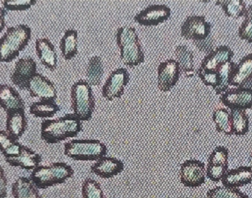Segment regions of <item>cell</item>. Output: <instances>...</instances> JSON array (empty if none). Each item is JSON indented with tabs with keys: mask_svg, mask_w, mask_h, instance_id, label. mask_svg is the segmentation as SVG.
Listing matches in <instances>:
<instances>
[{
	"mask_svg": "<svg viewBox=\"0 0 252 198\" xmlns=\"http://www.w3.org/2000/svg\"><path fill=\"white\" fill-rule=\"evenodd\" d=\"M82 129V121L73 114H66L56 119L44 120L41 124V139L49 145L58 144L77 137Z\"/></svg>",
	"mask_w": 252,
	"mask_h": 198,
	"instance_id": "cell-1",
	"label": "cell"
},
{
	"mask_svg": "<svg viewBox=\"0 0 252 198\" xmlns=\"http://www.w3.org/2000/svg\"><path fill=\"white\" fill-rule=\"evenodd\" d=\"M32 30L28 25L10 26L0 38V63H11L29 44Z\"/></svg>",
	"mask_w": 252,
	"mask_h": 198,
	"instance_id": "cell-2",
	"label": "cell"
},
{
	"mask_svg": "<svg viewBox=\"0 0 252 198\" xmlns=\"http://www.w3.org/2000/svg\"><path fill=\"white\" fill-rule=\"evenodd\" d=\"M116 41L123 63L127 67L139 66L145 62L139 35L134 27L121 26L116 33Z\"/></svg>",
	"mask_w": 252,
	"mask_h": 198,
	"instance_id": "cell-3",
	"label": "cell"
},
{
	"mask_svg": "<svg viewBox=\"0 0 252 198\" xmlns=\"http://www.w3.org/2000/svg\"><path fill=\"white\" fill-rule=\"evenodd\" d=\"M75 171L64 162H53L49 165H39L31 173V178L38 190H46L63 184L73 176Z\"/></svg>",
	"mask_w": 252,
	"mask_h": 198,
	"instance_id": "cell-4",
	"label": "cell"
},
{
	"mask_svg": "<svg viewBox=\"0 0 252 198\" xmlns=\"http://www.w3.org/2000/svg\"><path fill=\"white\" fill-rule=\"evenodd\" d=\"M63 153L73 160L96 162L107 155L108 148L98 140L73 139L65 143Z\"/></svg>",
	"mask_w": 252,
	"mask_h": 198,
	"instance_id": "cell-5",
	"label": "cell"
},
{
	"mask_svg": "<svg viewBox=\"0 0 252 198\" xmlns=\"http://www.w3.org/2000/svg\"><path fill=\"white\" fill-rule=\"evenodd\" d=\"M70 97L72 114L82 122L90 121L96 105L92 87L84 79H80L72 85Z\"/></svg>",
	"mask_w": 252,
	"mask_h": 198,
	"instance_id": "cell-6",
	"label": "cell"
},
{
	"mask_svg": "<svg viewBox=\"0 0 252 198\" xmlns=\"http://www.w3.org/2000/svg\"><path fill=\"white\" fill-rule=\"evenodd\" d=\"M212 25L204 16H189L181 26V36L192 42L202 41L212 35Z\"/></svg>",
	"mask_w": 252,
	"mask_h": 198,
	"instance_id": "cell-7",
	"label": "cell"
},
{
	"mask_svg": "<svg viewBox=\"0 0 252 198\" xmlns=\"http://www.w3.org/2000/svg\"><path fill=\"white\" fill-rule=\"evenodd\" d=\"M181 183L189 188L201 187L206 181V165L197 159H189L181 165Z\"/></svg>",
	"mask_w": 252,
	"mask_h": 198,
	"instance_id": "cell-8",
	"label": "cell"
},
{
	"mask_svg": "<svg viewBox=\"0 0 252 198\" xmlns=\"http://www.w3.org/2000/svg\"><path fill=\"white\" fill-rule=\"evenodd\" d=\"M130 81L127 69L119 68L109 75L102 88V96L108 101L121 99L125 92L126 87Z\"/></svg>",
	"mask_w": 252,
	"mask_h": 198,
	"instance_id": "cell-9",
	"label": "cell"
},
{
	"mask_svg": "<svg viewBox=\"0 0 252 198\" xmlns=\"http://www.w3.org/2000/svg\"><path fill=\"white\" fill-rule=\"evenodd\" d=\"M171 16V9L166 4H151L136 13L133 21L141 26H158Z\"/></svg>",
	"mask_w": 252,
	"mask_h": 198,
	"instance_id": "cell-10",
	"label": "cell"
},
{
	"mask_svg": "<svg viewBox=\"0 0 252 198\" xmlns=\"http://www.w3.org/2000/svg\"><path fill=\"white\" fill-rule=\"evenodd\" d=\"M157 86L161 93L170 92L179 82L181 71L175 59L161 62L157 72Z\"/></svg>",
	"mask_w": 252,
	"mask_h": 198,
	"instance_id": "cell-11",
	"label": "cell"
},
{
	"mask_svg": "<svg viewBox=\"0 0 252 198\" xmlns=\"http://www.w3.org/2000/svg\"><path fill=\"white\" fill-rule=\"evenodd\" d=\"M220 101L229 109L242 110L252 108V89L248 88H229L220 95Z\"/></svg>",
	"mask_w": 252,
	"mask_h": 198,
	"instance_id": "cell-12",
	"label": "cell"
},
{
	"mask_svg": "<svg viewBox=\"0 0 252 198\" xmlns=\"http://www.w3.org/2000/svg\"><path fill=\"white\" fill-rule=\"evenodd\" d=\"M37 73V64L31 57L20 58L15 64L14 70L10 75V80L15 86L26 91L30 79Z\"/></svg>",
	"mask_w": 252,
	"mask_h": 198,
	"instance_id": "cell-13",
	"label": "cell"
},
{
	"mask_svg": "<svg viewBox=\"0 0 252 198\" xmlns=\"http://www.w3.org/2000/svg\"><path fill=\"white\" fill-rule=\"evenodd\" d=\"M26 91L32 98L50 99L56 100L58 98L57 90L54 84L46 76L39 73L35 74L30 79Z\"/></svg>",
	"mask_w": 252,
	"mask_h": 198,
	"instance_id": "cell-14",
	"label": "cell"
},
{
	"mask_svg": "<svg viewBox=\"0 0 252 198\" xmlns=\"http://www.w3.org/2000/svg\"><path fill=\"white\" fill-rule=\"evenodd\" d=\"M233 57V51L229 47L219 46L204 57L198 69L203 72L216 73L220 66L232 61Z\"/></svg>",
	"mask_w": 252,
	"mask_h": 198,
	"instance_id": "cell-15",
	"label": "cell"
},
{
	"mask_svg": "<svg viewBox=\"0 0 252 198\" xmlns=\"http://www.w3.org/2000/svg\"><path fill=\"white\" fill-rule=\"evenodd\" d=\"M124 162L112 156H103L91 166V172L100 178L109 179L122 173L124 171Z\"/></svg>",
	"mask_w": 252,
	"mask_h": 198,
	"instance_id": "cell-16",
	"label": "cell"
},
{
	"mask_svg": "<svg viewBox=\"0 0 252 198\" xmlns=\"http://www.w3.org/2000/svg\"><path fill=\"white\" fill-rule=\"evenodd\" d=\"M35 52L41 64L51 72L58 66V55L53 43L47 38H38L35 41Z\"/></svg>",
	"mask_w": 252,
	"mask_h": 198,
	"instance_id": "cell-17",
	"label": "cell"
},
{
	"mask_svg": "<svg viewBox=\"0 0 252 198\" xmlns=\"http://www.w3.org/2000/svg\"><path fill=\"white\" fill-rule=\"evenodd\" d=\"M0 107L6 112L25 110V104L19 93L7 84L0 85Z\"/></svg>",
	"mask_w": 252,
	"mask_h": 198,
	"instance_id": "cell-18",
	"label": "cell"
},
{
	"mask_svg": "<svg viewBox=\"0 0 252 198\" xmlns=\"http://www.w3.org/2000/svg\"><path fill=\"white\" fill-rule=\"evenodd\" d=\"M5 162L10 166L21 168L26 171H33L39 166L42 162V157L39 153L30 148L28 146H22L21 153L19 156L10 159H6Z\"/></svg>",
	"mask_w": 252,
	"mask_h": 198,
	"instance_id": "cell-19",
	"label": "cell"
},
{
	"mask_svg": "<svg viewBox=\"0 0 252 198\" xmlns=\"http://www.w3.org/2000/svg\"><path fill=\"white\" fill-rule=\"evenodd\" d=\"M221 181L223 186L229 188L239 189L248 185L252 182L251 167L241 166L228 170Z\"/></svg>",
	"mask_w": 252,
	"mask_h": 198,
	"instance_id": "cell-20",
	"label": "cell"
},
{
	"mask_svg": "<svg viewBox=\"0 0 252 198\" xmlns=\"http://www.w3.org/2000/svg\"><path fill=\"white\" fill-rule=\"evenodd\" d=\"M252 78V53L243 57L235 69L231 76L230 86L244 88Z\"/></svg>",
	"mask_w": 252,
	"mask_h": 198,
	"instance_id": "cell-21",
	"label": "cell"
},
{
	"mask_svg": "<svg viewBox=\"0 0 252 198\" xmlns=\"http://www.w3.org/2000/svg\"><path fill=\"white\" fill-rule=\"evenodd\" d=\"M6 114V131L18 141L25 134L28 127V120L25 115V111H13Z\"/></svg>",
	"mask_w": 252,
	"mask_h": 198,
	"instance_id": "cell-22",
	"label": "cell"
},
{
	"mask_svg": "<svg viewBox=\"0 0 252 198\" xmlns=\"http://www.w3.org/2000/svg\"><path fill=\"white\" fill-rule=\"evenodd\" d=\"M176 61L179 65L181 74L187 78H192L195 74L194 54L187 46L181 44L176 47L174 51Z\"/></svg>",
	"mask_w": 252,
	"mask_h": 198,
	"instance_id": "cell-23",
	"label": "cell"
},
{
	"mask_svg": "<svg viewBox=\"0 0 252 198\" xmlns=\"http://www.w3.org/2000/svg\"><path fill=\"white\" fill-rule=\"evenodd\" d=\"M60 50L65 60H71L78 54V33L74 29H66L60 41Z\"/></svg>",
	"mask_w": 252,
	"mask_h": 198,
	"instance_id": "cell-24",
	"label": "cell"
},
{
	"mask_svg": "<svg viewBox=\"0 0 252 198\" xmlns=\"http://www.w3.org/2000/svg\"><path fill=\"white\" fill-rule=\"evenodd\" d=\"M11 193L14 198H42L31 178L26 177H20L12 184Z\"/></svg>",
	"mask_w": 252,
	"mask_h": 198,
	"instance_id": "cell-25",
	"label": "cell"
},
{
	"mask_svg": "<svg viewBox=\"0 0 252 198\" xmlns=\"http://www.w3.org/2000/svg\"><path fill=\"white\" fill-rule=\"evenodd\" d=\"M104 74L103 62L100 56H93L86 69V82L91 87L100 86Z\"/></svg>",
	"mask_w": 252,
	"mask_h": 198,
	"instance_id": "cell-26",
	"label": "cell"
},
{
	"mask_svg": "<svg viewBox=\"0 0 252 198\" xmlns=\"http://www.w3.org/2000/svg\"><path fill=\"white\" fill-rule=\"evenodd\" d=\"M60 106L56 100L50 99H41L33 102L30 106L29 112L31 115L35 118H52L60 111Z\"/></svg>",
	"mask_w": 252,
	"mask_h": 198,
	"instance_id": "cell-27",
	"label": "cell"
},
{
	"mask_svg": "<svg viewBox=\"0 0 252 198\" xmlns=\"http://www.w3.org/2000/svg\"><path fill=\"white\" fill-rule=\"evenodd\" d=\"M22 146L4 130H0V152L4 159L16 157L21 153Z\"/></svg>",
	"mask_w": 252,
	"mask_h": 198,
	"instance_id": "cell-28",
	"label": "cell"
},
{
	"mask_svg": "<svg viewBox=\"0 0 252 198\" xmlns=\"http://www.w3.org/2000/svg\"><path fill=\"white\" fill-rule=\"evenodd\" d=\"M231 125L232 134L244 136L250 131V118L245 110L230 109Z\"/></svg>",
	"mask_w": 252,
	"mask_h": 198,
	"instance_id": "cell-29",
	"label": "cell"
},
{
	"mask_svg": "<svg viewBox=\"0 0 252 198\" xmlns=\"http://www.w3.org/2000/svg\"><path fill=\"white\" fill-rule=\"evenodd\" d=\"M217 5L220 6L228 17L238 19L245 16L247 4L243 0H220L216 1Z\"/></svg>",
	"mask_w": 252,
	"mask_h": 198,
	"instance_id": "cell-30",
	"label": "cell"
},
{
	"mask_svg": "<svg viewBox=\"0 0 252 198\" xmlns=\"http://www.w3.org/2000/svg\"><path fill=\"white\" fill-rule=\"evenodd\" d=\"M213 120L216 124V130L219 133H223L227 136L233 134L231 125L230 112L228 109L223 107L215 109Z\"/></svg>",
	"mask_w": 252,
	"mask_h": 198,
	"instance_id": "cell-31",
	"label": "cell"
},
{
	"mask_svg": "<svg viewBox=\"0 0 252 198\" xmlns=\"http://www.w3.org/2000/svg\"><path fill=\"white\" fill-rule=\"evenodd\" d=\"M235 63L234 62H228L220 66L218 73L220 78V84L219 87L215 90L216 95H221L226 92L230 86L231 76L232 72L235 69Z\"/></svg>",
	"mask_w": 252,
	"mask_h": 198,
	"instance_id": "cell-32",
	"label": "cell"
},
{
	"mask_svg": "<svg viewBox=\"0 0 252 198\" xmlns=\"http://www.w3.org/2000/svg\"><path fill=\"white\" fill-rule=\"evenodd\" d=\"M208 198H250L239 189L229 188L220 186L210 189L207 193Z\"/></svg>",
	"mask_w": 252,
	"mask_h": 198,
	"instance_id": "cell-33",
	"label": "cell"
},
{
	"mask_svg": "<svg viewBox=\"0 0 252 198\" xmlns=\"http://www.w3.org/2000/svg\"><path fill=\"white\" fill-rule=\"evenodd\" d=\"M81 191L83 198H106L100 184L91 178L84 180Z\"/></svg>",
	"mask_w": 252,
	"mask_h": 198,
	"instance_id": "cell-34",
	"label": "cell"
},
{
	"mask_svg": "<svg viewBox=\"0 0 252 198\" xmlns=\"http://www.w3.org/2000/svg\"><path fill=\"white\" fill-rule=\"evenodd\" d=\"M238 35L241 40L252 44V4L247 7L244 22L238 29Z\"/></svg>",
	"mask_w": 252,
	"mask_h": 198,
	"instance_id": "cell-35",
	"label": "cell"
},
{
	"mask_svg": "<svg viewBox=\"0 0 252 198\" xmlns=\"http://www.w3.org/2000/svg\"><path fill=\"white\" fill-rule=\"evenodd\" d=\"M207 165H229V150L223 146H218L208 158Z\"/></svg>",
	"mask_w": 252,
	"mask_h": 198,
	"instance_id": "cell-36",
	"label": "cell"
},
{
	"mask_svg": "<svg viewBox=\"0 0 252 198\" xmlns=\"http://www.w3.org/2000/svg\"><path fill=\"white\" fill-rule=\"evenodd\" d=\"M2 7L9 11H25L35 5V0H5L1 1Z\"/></svg>",
	"mask_w": 252,
	"mask_h": 198,
	"instance_id": "cell-37",
	"label": "cell"
},
{
	"mask_svg": "<svg viewBox=\"0 0 252 198\" xmlns=\"http://www.w3.org/2000/svg\"><path fill=\"white\" fill-rule=\"evenodd\" d=\"M229 170V165H211L206 167V175L210 181L219 182Z\"/></svg>",
	"mask_w": 252,
	"mask_h": 198,
	"instance_id": "cell-38",
	"label": "cell"
},
{
	"mask_svg": "<svg viewBox=\"0 0 252 198\" xmlns=\"http://www.w3.org/2000/svg\"><path fill=\"white\" fill-rule=\"evenodd\" d=\"M195 44V47L199 50L201 52L209 54L211 52L215 49V40L213 38V35H210L208 38L206 39L202 40V41H196L193 42Z\"/></svg>",
	"mask_w": 252,
	"mask_h": 198,
	"instance_id": "cell-39",
	"label": "cell"
},
{
	"mask_svg": "<svg viewBox=\"0 0 252 198\" xmlns=\"http://www.w3.org/2000/svg\"><path fill=\"white\" fill-rule=\"evenodd\" d=\"M7 181L5 173L0 165V198H5L7 196Z\"/></svg>",
	"mask_w": 252,
	"mask_h": 198,
	"instance_id": "cell-40",
	"label": "cell"
},
{
	"mask_svg": "<svg viewBox=\"0 0 252 198\" xmlns=\"http://www.w3.org/2000/svg\"><path fill=\"white\" fill-rule=\"evenodd\" d=\"M7 15V10L3 7H0V33L4 30L5 27V16Z\"/></svg>",
	"mask_w": 252,
	"mask_h": 198,
	"instance_id": "cell-41",
	"label": "cell"
},
{
	"mask_svg": "<svg viewBox=\"0 0 252 198\" xmlns=\"http://www.w3.org/2000/svg\"><path fill=\"white\" fill-rule=\"evenodd\" d=\"M244 88H251V89H252V78L251 79H250V82L247 84V85H246Z\"/></svg>",
	"mask_w": 252,
	"mask_h": 198,
	"instance_id": "cell-42",
	"label": "cell"
},
{
	"mask_svg": "<svg viewBox=\"0 0 252 198\" xmlns=\"http://www.w3.org/2000/svg\"><path fill=\"white\" fill-rule=\"evenodd\" d=\"M250 167H251V168L252 169V154L251 156H250Z\"/></svg>",
	"mask_w": 252,
	"mask_h": 198,
	"instance_id": "cell-43",
	"label": "cell"
}]
</instances>
